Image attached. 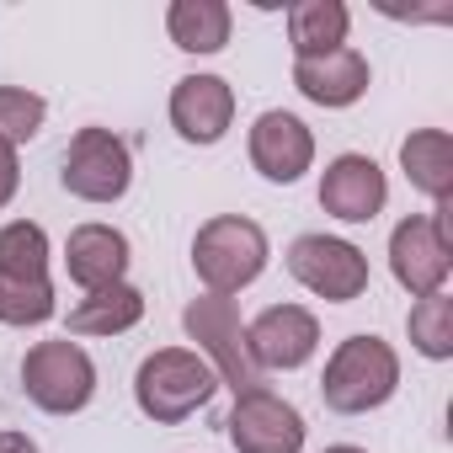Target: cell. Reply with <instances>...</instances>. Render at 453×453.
<instances>
[{
  "label": "cell",
  "instance_id": "6da1fadb",
  "mask_svg": "<svg viewBox=\"0 0 453 453\" xmlns=\"http://www.w3.org/2000/svg\"><path fill=\"white\" fill-rule=\"evenodd\" d=\"M395 389H400V352L373 331L336 342V352L326 357L320 400L336 416H368V411L389 405Z\"/></svg>",
  "mask_w": 453,
  "mask_h": 453
},
{
  "label": "cell",
  "instance_id": "7a4b0ae2",
  "mask_svg": "<svg viewBox=\"0 0 453 453\" xmlns=\"http://www.w3.org/2000/svg\"><path fill=\"white\" fill-rule=\"evenodd\" d=\"M267 262H273L267 230L246 213H213L192 235V273L208 294L235 299L241 288H251L267 273Z\"/></svg>",
  "mask_w": 453,
  "mask_h": 453
},
{
  "label": "cell",
  "instance_id": "3957f363",
  "mask_svg": "<svg viewBox=\"0 0 453 453\" xmlns=\"http://www.w3.org/2000/svg\"><path fill=\"white\" fill-rule=\"evenodd\" d=\"M213 395H219V379L192 347H160L134 373V405L155 426H176V421L197 416Z\"/></svg>",
  "mask_w": 453,
  "mask_h": 453
},
{
  "label": "cell",
  "instance_id": "277c9868",
  "mask_svg": "<svg viewBox=\"0 0 453 453\" xmlns=\"http://www.w3.org/2000/svg\"><path fill=\"white\" fill-rule=\"evenodd\" d=\"M181 331L187 342H197L192 352L213 368L219 384H230L235 395H251V389H267V373L251 363V347H246V320L235 310V299L224 294H203L181 310Z\"/></svg>",
  "mask_w": 453,
  "mask_h": 453
},
{
  "label": "cell",
  "instance_id": "5b68a950",
  "mask_svg": "<svg viewBox=\"0 0 453 453\" xmlns=\"http://www.w3.org/2000/svg\"><path fill=\"white\" fill-rule=\"evenodd\" d=\"M22 389L43 416H81L96 400V363L81 342H38L22 357Z\"/></svg>",
  "mask_w": 453,
  "mask_h": 453
},
{
  "label": "cell",
  "instance_id": "8992f818",
  "mask_svg": "<svg viewBox=\"0 0 453 453\" xmlns=\"http://www.w3.org/2000/svg\"><path fill=\"white\" fill-rule=\"evenodd\" d=\"M389 273L411 299L442 294L453 273V246H448V203L432 213H411L389 230Z\"/></svg>",
  "mask_w": 453,
  "mask_h": 453
},
{
  "label": "cell",
  "instance_id": "52a82bcc",
  "mask_svg": "<svg viewBox=\"0 0 453 453\" xmlns=\"http://www.w3.org/2000/svg\"><path fill=\"white\" fill-rule=\"evenodd\" d=\"M59 181H65L70 197L107 208V203L128 197V187H134V150H128L112 128H96V123H91V128H81V134L70 139Z\"/></svg>",
  "mask_w": 453,
  "mask_h": 453
},
{
  "label": "cell",
  "instance_id": "ba28073f",
  "mask_svg": "<svg viewBox=\"0 0 453 453\" xmlns=\"http://www.w3.org/2000/svg\"><path fill=\"white\" fill-rule=\"evenodd\" d=\"M283 262H288V278L326 304H352L368 294V257L342 235H299Z\"/></svg>",
  "mask_w": 453,
  "mask_h": 453
},
{
  "label": "cell",
  "instance_id": "9c48e42d",
  "mask_svg": "<svg viewBox=\"0 0 453 453\" xmlns=\"http://www.w3.org/2000/svg\"><path fill=\"white\" fill-rule=\"evenodd\" d=\"M224 437H230L235 453H304L310 426L294 400L273 389H251V395H235L230 416H224Z\"/></svg>",
  "mask_w": 453,
  "mask_h": 453
},
{
  "label": "cell",
  "instance_id": "30bf717a",
  "mask_svg": "<svg viewBox=\"0 0 453 453\" xmlns=\"http://www.w3.org/2000/svg\"><path fill=\"white\" fill-rule=\"evenodd\" d=\"M246 347L262 373H294L320 352V320L304 304H267L257 320H246Z\"/></svg>",
  "mask_w": 453,
  "mask_h": 453
},
{
  "label": "cell",
  "instance_id": "8fae6325",
  "mask_svg": "<svg viewBox=\"0 0 453 453\" xmlns=\"http://www.w3.org/2000/svg\"><path fill=\"white\" fill-rule=\"evenodd\" d=\"M246 155L257 165L262 181L273 187H294L310 165H315V134L299 112H283V107H267L251 134H246Z\"/></svg>",
  "mask_w": 453,
  "mask_h": 453
},
{
  "label": "cell",
  "instance_id": "7c38bea8",
  "mask_svg": "<svg viewBox=\"0 0 453 453\" xmlns=\"http://www.w3.org/2000/svg\"><path fill=\"white\" fill-rule=\"evenodd\" d=\"M384 203H389V176H384V165L373 155L347 150V155L326 160V171H320V208L331 219H342V224H373L384 213Z\"/></svg>",
  "mask_w": 453,
  "mask_h": 453
},
{
  "label": "cell",
  "instance_id": "4fadbf2b",
  "mask_svg": "<svg viewBox=\"0 0 453 453\" xmlns=\"http://www.w3.org/2000/svg\"><path fill=\"white\" fill-rule=\"evenodd\" d=\"M171 128L187 144H219L235 128V86L224 75H181L171 86Z\"/></svg>",
  "mask_w": 453,
  "mask_h": 453
},
{
  "label": "cell",
  "instance_id": "5bb4252c",
  "mask_svg": "<svg viewBox=\"0 0 453 453\" xmlns=\"http://www.w3.org/2000/svg\"><path fill=\"white\" fill-rule=\"evenodd\" d=\"M128 235L112 230V224H75L70 241H65V273L81 294H96V288H112V283H128Z\"/></svg>",
  "mask_w": 453,
  "mask_h": 453
},
{
  "label": "cell",
  "instance_id": "9a60e30c",
  "mask_svg": "<svg viewBox=\"0 0 453 453\" xmlns=\"http://www.w3.org/2000/svg\"><path fill=\"white\" fill-rule=\"evenodd\" d=\"M368 59L357 49H331L320 59H294V91L326 112H342V107H357L368 96Z\"/></svg>",
  "mask_w": 453,
  "mask_h": 453
},
{
  "label": "cell",
  "instance_id": "2e32d148",
  "mask_svg": "<svg viewBox=\"0 0 453 453\" xmlns=\"http://www.w3.org/2000/svg\"><path fill=\"white\" fill-rule=\"evenodd\" d=\"M400 171L421 197H432V208H442L453 197V139H448V128L405 134L400 139Z\"/></svg>",
  "mask_w": 453,
  "mask_h": 453
},
{
  "label": "cell",
  "instance_id": "e0dca14e",
  "mask_svg": "<svg viewBox=\"0 0 453 453\" xmlns=\"http://www.w3.org/2000/svg\"><path fill=\"white\" fill-rule=\"evenodd\" d=\"M144 320V294L134 283H112L96 294H81L70 304V336H123Z\"/></svg>",
  "mask_w": 453,
  "mask_h": 453
},
{
  "label": "cell",
  "instance_id": "ac0fdd59",
  "mask_svg": "<svg viewBox=\"0 0 453 453\" xmlns=\"http://www.w3.org/2000/svg\"><path fill=\"white\" fill-rule=\"evenodd\" d=\"M165 33L181 54H219L235 33V12L224 6V0H171Z\"/></svg>",
  "mask_w": 453,
  "mask_h": 453
},
{
  "label": "cell",
  "instance_id": "d6986e66",
  "mask_svg": "<svg viewBox=\"0 0 453 453\" xmlns=\"http://www.w3.org/2000/svg\"><path fill=\"white\" fill-rule=\"evenodd\" d=\"M352 12L342 0H294L288 6V49L294 59H320L331 49H347Z\"/></svg>",
  "mask_w": 453,
  "mask_h": 453
},
{
  "label": "cell",
  "instance_id": "ffe728a7",
  "mask_svg": "<svg viewBox=\"0 0 453 453\" xmlns=\"http://www.w3.org/2000/svg\"><path fill=\"white\" fill-rule=\"evenodd\" d=\"M49 230L38 219H12L0 224V278L6 283H33L49 278Z\"/></svg>",
  "mask_w": 453,
  "mask_h": 453
},
{
  "label": "cell",
  "instance_id": "44dd1931",
  "mask_svg": "<svg viewBox=\"0 0 453 453\" xmlns=\"http://www.w3.org/2000/svg\"><path fill=\"white\" fill-rule=\"evenodd\" d=\"M405 336L426 363H448L453 357V299L448 294H426L411 304L405 315Z\"/></svg>",
  "mask_w": 453,
  "mask_h": 453
},
{
  "label": "cell",
  "instance_id": "7402d4cb",
  "mask_svg": "<svg viewBox=\"0 0 453 453\" xmlns=\"http://www.w3.org/2000/svg\"><path fill=\"white\" fill-rule=\"evenodd\" d=\"M54 315H59V299H54L49 278H33V283H6L0 278V326L33 331V326H49Z\"/></svg>",
  "mask_w": 453,
  "mask_h": 453
},
{
  "label": "cell",
  "instance_id": "603a6c76",
  "mask_svg": "<svg viewBox=\"0 0 453 453\" xmlns=\"http://www.w3.org/2000/svg\"><path fill=\"white\" fill-rule=\"evenodd\" d=\"M49 123V102L27 86H0V144L22 150L27 139H38Z\"/></svg>",
  "mask_w": 453,
  "mask_h": 453
},
{
  "label": "cell",
  "instance_id": "cb8c5ba5",
  "mask_svg": "<svg viewBox=\"0 0 453 453\" xmlns=\"http://www.w3.org/2000/svg\"><path fill=\"white\" fill-rule=\"evenodd\" d=\"M17 187H22V160H17L12 144H0V208L17 197Z\"/></svg>",
  "mask_w": 453,
  "mask_h": 453
},
{
  "label": "cell",
  "instance_id": "d4e9b609",
  "mask_svg": "<svg viewBox=\"0 0 453 453\" xmlns=\"http://www.w3.org/2000/svg\"><path fill=\"white\" fill-rule=\"evenodd\" d=\"M0 453H43L27 432H0Z\"/></svg>",
  "mask_w": 453,
  "mask_h": 453
},
{
  "label": "cell",
  "instance_id": "484cf974",
  "mask_svg": "<svg viewBox=\"0 0 453 453\" xmlns=\"http://www.w3.org/2000/svg\"><path fill=\"white\" fill-rule=\"evenodd\" d=\"M326 453H368V448H357V442H336V448H326Z\"/></svg>",
  "mask_w": 453,
  "mask_h": 453
}]
</instances>
